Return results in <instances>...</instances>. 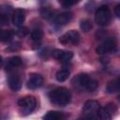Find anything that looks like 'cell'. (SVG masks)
Segmentation results:
<instances>
[{"label":"cell","mask_w":120,"mask_h":120,"mask_svg":"<svg viewBox=\"0 0 120 120\" xmlns=\"http://www.w3.org/2000/svg\"><path fill=\"white\" fill-rule=\"evenodd\" d=\"M49 98L51 102L57 106H66L70 102L71 94L68 89L65 87H58L49 94Z\"/></svg>","instance_id":"1"},{"label":"cell","mask_w":120,"mask_h":120,"mask_svg":"<svg viewBox=\"0 0 120 120\" xmlns=\"http://www.w3.org/2000/svg\"><path fill=\"white\" fill-rule=\"evenodd\" d=\"M72 82L78 87V88H83L85 89L87 92H93L98 88V82L94 79H92L91 77H89L87 74L85 73H82L79 74L78 76H76Z\"/></svg>","instance_id":"2"},{"label":"cell","mask_w":120,"mask_h":120,"mask_svg":"<svg viewBox=\"0 0 120 120\" xmlns=\"http://www.w3.org/2000/svg\"><path fill=\"white\" fill-rule=\"evenodd\" d=\"M111 11L107 6H102L98 8L96 11L95 21L100 26H106L111 22Z\"/></svg>","instance_id":"3"},{"label":"cell","mask_w":120,"mask_h":120,"mask_svg":"<svg viewBox=\"0 0 120 120\" xmlns=\"http://www.w3.org/2000/svg\"><path fill=\"white\" fill-rule=\"evenodd\" d=\"M100 109V105L97 100H88L84 103L82 108V117L94 118L98 117V112Z\"/></svg>","instance_id":"4"},{"label":"cell","mask_w":120,"mask_h":120,"mask_svg":"<svg viewBox=\"0 0 120 120\" xmlns=\"http://www.w3.org/2000/svg\"><path fill=\"white\" fill-rule=\"evenodd\" d=\"M18 105L25 113H31L37 107V100L33 96H26L18 100Z\"/></svg>","instance_id":"5"},{"label":"cell","mask_w":120,"mask_h":120,"mask_svg":"<svg viewBox=\"0 0 120 120\" xmlns=\"http://www.w3.org/2000/svg\"><path fill=\"white\" fill-rule=\"evenodd\" d=\"M59 42L63 45H77L80 42V34L75 30H70L59 38Z\"/></svg>","instance_id":"6"},{"label":"cell","mask_w":120,"mask_h":120,"mask_svg":"<svg viewBox=\"0 0 120 120\" xmlns=\"http://www.w3.org/2000/svg\"><path fill=\"white\" fill-rule=\"evenodd\" d=\"M116 49V41L114 38H111L106 39L103 43H101L97 49V52L98 54H107V53H111L112 52H114Z\"/></svg>","instance_id":"7"},{"label":"cell","mask_w":120,"mask_h":120,"mask_svg":"<svg viewBox=\"0 0 120 120\" xmlns=\"http://www.w3.org/2000/svg\"><path fill=\"white\" fill-rule=\"evenodd\" d=\"M52 54L53 56V58L59 60L61 63L63 64H67L68 63L72 57H73V53L72 52L69 51H64V50H60V49H54L52 52Z\"/></svg>","instance_id":"8"},{"label":"cell","mask_w":120,"mask_h":120,"mask_svg":"<svg viewBox=\"0 0 120 120\" xmlns=\"http://www.w3.org/2000/svg\"><path fill=\"white\" fill-rule=\"evenodd\" d=\"M43 83V78L40 74L33 73L30 75L28 81H27V88L29 89H37L39 88Z\"/></svg>","instance_id":"9"},{"label":"cell","mask_w":120,"mask_h":120,"mask_svg":"<svg viewBox=\"0 0 120 120\" xmlns=\"http://www.w3.org/2000/svg\"><path fill=\"white\" fill-rule=\"evenodd\" d=\"M72 18V14L70 12H62L56 15H53L52 18V21L54 24L57 25H64L70 22Z\"/></svg>","instance_id":"10"},{"label":"cell","mask_w":120,"mask_h":120,"mask_svg":"<svg viewBox=\"0 0 120 120\" xmlns=\"http://www.w3.org/2000/svg\"><path fill=\"white\" fill-rule=\"evenodd\" d=\"M24 19H25V13H24L23 9L17 8V9H15L13 11V14H12V23L15 26H17V27L22 26Z\"/></svg>","instance_id":"11"},{"label":"cell","mask_w":120,"mask_h":120,"mask_svg":"<svg viewBox=\"0 0 120 120\" xmlns=\"http://www.w3.org/2000/svg\"><path fill=\"white\" fill-rule=\"evenodd\" d=\"M8 84H9V87L12 91L14 92H17L21 89V86H22V82H21V79L18 75L16 74H12L8 77Z\"/></svg>","instance_id":"12"},{"label":"cell","mask_w":120,"mask_h":120,"mask_svg":"<svg viewBox=\"0 0 120 120\" xmlns=\"http://www.w3.org/2000/svg\"><path fill=\"white\" fill-rule=\"evenodd\" d=\"M106 91L109 94H113V93L119 92L120 91V77H117L112 81H110L107 83Z\"/></svg>","instance_id":"13"},{"label":"cell","mask_w":120,"mask_h":120,"mask_svg":"<svg viewBox=\"0 0 120 120\" xmlns=\"http://www.w3.org/2000/svg\"><path fill=\"white\" fill-rule=\"evenodd\" d=\"M43 118L46 119V120H60V119L65 118V116H64V114L61 112L51 111V112H48L43 116Z\"/></svg>","instance_id":"14"},{"label":"cell","mask_w":120,"mask_h":120,"mask_svg":"<svg viewBox=\"0 0 120 120\" xmlns=\"http://www.w3.org/2000/svg\"><path fill=\"white\" fill-rule=\"evenodd\" d=\"M112 112L107 109V107L100 108L98 112V117L102 119V120H110L112 118Z\"/></svg>","instance_id":"15"},{"label":"cell","mask_w":120,"mask_h":120,"mask_svg":"<svg viewBox=\"0 0 120 120\" xmlns=\"http://www.w3.org/2000/svg\"><path fill=\"white\" fill-rule=\"evenodd\" d=\"M68 77H69V70L67 68H63L57 71L55 75V78L58 82H65L66 80H68Z\"/></svg>","instance_id":"16"},{"label":"cell","mask_w":120,"mask_h":120,"mask_svg":"<svg viewBox=\"0 0 120 120\" xmlns=\"http://www.w3.org/2000/svg\"><path fill=\"white\" fill-rule=\"evenodd\" d=\"M14 32L12 30H2L1 31V35H0V38L2 42H8L9 40H11V38H13Z\"/></svg>","instance_id":"17"},{"label":"cell","mask_w":120,"mask_h":120,"mask_svg":"<svg viewBox=\"0 0 120 120\" xmlns=\"http://www.w3.org/2000/svg\"><path fill=\"white\" fill-rule=\"evenodd\" d=\"M7 64H8V67L16 68V67H19L22 64V59H21L20 56H12V57L8 59Z\"/></svg>","instance_id":"18"},{"label":"cell","mask_w":120,"mask_h":120,"mask_svg":"<svg viewBox=\"0 0 120 120\" xmlns=\"http://www.w3.org/2000/svg\"><path fill=\"white\" fill-rule=\"evenodd\" d=\"M43 37V32L40 28H35L31 33V38L33 41H39Z\"/></svg>","instance_id":"19"},{"label":"cell","mask_w":120,"mask_h":120,"mask_svg":"<svg viewBox=\"0 0 120 120\" xmlns=\"http://www.w3.org/2000/svg\"><path fill=\"white\" fill-rule=\"evenodd\" d=\"M40 14L43 18L45 19H52V16H53V13H52V10L51 8H49L48 7H44V8H41L40 9Z\"/></svg>","instance_id":"20"},{"label":"cell","mask_w":120,"mask_h":120,"mask_svg":"<svg viewBox=\"0 0 120 120\" xmlns=\"http://www.w3.org/2000/svg\"><path fill=\"white\" fill-rule=\"evenodd\" d=\"M80 27L83 32H88L92 29V22L89 20H82L80 23Z\"/></svg>","instance_id":"21"},{"label":"cell","mask_w":120,"mask_h":120,"mask_svg":"<svg viewBox=\"0 0 120 120\" xmlns=\"http://www.w3.org/2000/svg\"><path fill=\"white\" fill-rule=\"evenodd\" d=\"M59 3L62 5V7L64 8H69L73 5H75L79 0H58Z\"/></svg>","instance_id":"22"},{"label":"cell","mask_w":120,"mask_h":120,"mask_svg":"<svg viewBox=\"0 0 120 120\" xmlns=\"http://www.w3.org/2000/svg\"><path fill=\"white\" fill-rule=\"evenodd\" d=\"M27 34H28V30H27L26 27H23V26L19 27V29H18V31H17L18 37H20V38H24Z\"/></svg>","instance_id":"23"},{"label":"cell","mask_w":120,"mask_h":120,"mask_svg":"<svg viewBox=\"0 0 120 120\" xmlns=\"http://www.w3.org/2000/svg\"><path fill=\"white\" fill-rule=\"evenodd\" d=\"M114 13H115V15H116L118 18H120V4H118V5L114 8Z\"/></svg>","instance_id":"24"},{"label":"cell","mask_w":120,"mask_h":120,"mask_svg":"<svg viewBox=\"0 0 120 120\" xmlns=\"http://www.w3.org/2000/svg\"><path fill=\"white\" fill-rule=\"evenodd\" d=\"M118 99H119V100H120V95H119V96H118Z\"/></svg>","instance_id":"25"}]
</instances>
